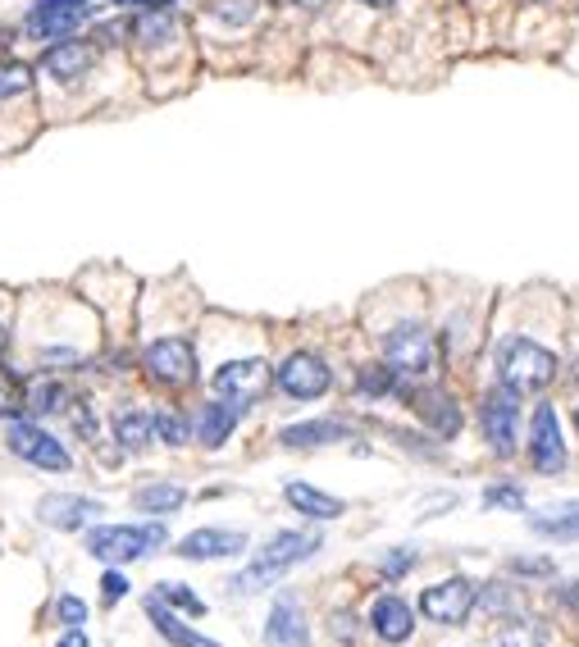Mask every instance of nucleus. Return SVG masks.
<instances>
[{"instance_id": "nucleus-1", "label": "nucleus", "mask_w": 579, "mask_h": 647, "mask_svg": "<svg viewBox=\"0 0 579 647\" xmlns=\"http://www.w3.org/2000/svg\"><path fill=\"white\" fill-rule=\"evenodd\" d=\"M319 552V538L315 534H297V529H288V534H274L265 548L251 556V565L242 575H233V592H261L265 584H274L279 575H288L292 565H301V561H311Z\"/></svg>"}, {"instance_id": "nucleus-2", "label": "nucleus", "mask_w": 579, "mask_h": 647, "mask_svg": "<svg viewBox=\"0 0 579 647\" xmlns=\"http://www.w3.org/2000/svg\"><path fill=\"white\" fill-rule=\"evenodd\" d=\"M169 542V529L156 520V525H96L87 534V552L96 561H110V565H123V561H142L156 548Z\"/></svg>"}, {"instance_id": "nucleus-3", "label": "nucleus", "mask_w": 579, "mask_h": 647, "mask_svg": "<svg viewBox=\"0 0 579 647\" xmlns=\"http://www.w3.org/2000/svg\"><path fill=\"white\" fill-rule=\"evenodd\" d=\"M497 374L511 393H543V387L557 379V356L547 347H539L534 338H511L497 356Z\"/></svg>"}, {"instance_id": "nucleus-4", "label": "nucleus", "mask_w": 579, "mask_h": 647, "mask_svg": "<svg viewBox=\"0 0 579 647\" xmlns=\"http://www.w3.org/2000/svg\"><path fill=\"white\" fill-rule=\"evenodd\" d=\"M384 360L388 370L401 379H424L434 370V338L424 324H397L393 333H384Z\"/></svg>"}, {"instance_id": "nucleus-5", "label": "nucleus", "mask_w": 579, "mask_h": 647, "mask_svg": "<svg viewBox=\"0 0 579 647\" xmlns=\"http://www.w3.org/2000/svg\"><path fill=\"white\" fill-rule=\"evenodd\" d=\"M480 424H484V443L497 456H511L516 452V438H520V393H511L507 383L493 387L480 406Z\"/></svg>"}, {"instance_id": "nucleus-6", "label": "nucleus", "mask_w": 579, "mask_h": 647, "mask_svg": "<svg viewBox=\"0 0 579 647\" xmlns=\"http://www.w3.org/2000/svg\"><path fill=\"white\" fill-rule=\"evenodd\" d=\"M5 443H10V452L19 460H28V465H37V470H50V475H64L73 465V456L64 452L60 438H50L41 424H28V420H14L10 433H5Z\"/></svg>"}, {"instance_id": "nucleus-7", "label": "nucleus", "mask_w": 579, "mask_h": 647, "mask_svg": "<svg viewBox=\"0 0 579 647\" xmlns=\"http://www.w3.org/2000/svg\"><path fill=\"white\" fill-rule=\"evenodd\" d=\"M92 19V5L87 0H37L23 19V33L37 37V41H64L79 33V23Z\"/></svg>"}, {"instance_id": "nucleus-8", "label": "nucleus", "mask_w": 579, "mask_h": 647, "mask_svg": "<svg viewBox=\"0 0 579 647\" xmlns=\"http://www.w3.org/2000/svg\"><path fill=\"white\" fill-rule=\"evenodd\" d=\"M142 366L146 374L156 379L160 387H188L196 383V351L188 338H160V343H150L146 356H142Z\"/></svg>"}, {"instance_id": "nucleus-9", "label": "nucleus", "mask_w": 579, "mask_h": 647, "mask_svg": "<svg viewBox=\"0 0 579 647\" xmlns=\"http://www.w3.org/2000/svg\"><path fill=\"white\" fill-rule=\"evenodd\" d=\"M274 383V370L265 366V360H229V366H219L210 387L224 397V402H233V406H251L256 397H265V387Z\"/></svg>"}, {"instance_id": "nucleus-10", "label": "nucleus", "mask_w": 579, "mask_h": 647, "mask_svg": "<svg viewBox=\"0 0 579 647\" xmlns=\"http://www.w3.org/2000/svg\"><path fill=\"white\" fill-rule=\"evenodd\" d=\"M274 379H279V387L288 397H297V402H315V397H324L334 387V370L324 366L315 351H292L284 366L274 370Z\"/></svg>"}, {"instance_id": "nucleus-11", "label": "nucleus", "mask_w": 579, "mask_h": 647, "mask_svg": "<svg viewBox=\"0 0 579 647\" xmlns=\"http://www.w3.org/2000/svg\"><path fill=\"white\" fill-rule=\"evenodd\" d=\"M530 460L543 475H562L566 470V438H562V420L557 406H539L534 424H530Z\"/></svg>"}, {"instance_id": "nucleus-12", "label": "nucleus", "mask_w": 579, "mask_h": 647, "mask_svg": "<svg viewBox=\"0 0 579 647\" xmlns=\"http://www.w3.org/2000/svg\"><path fill=\"white\" fill-rule=\"evenodd\" d=\"M474 607V584L470 579H447L438 588H430L420 598V611L424 620H434V625H461Z\"/></svg>"}, {"instance_id": "nucleus-13", "label": "nucleus", "mask_w": 579, "mask_h": 647, "mask_svg": "<svg viewBox=\"0 0 579 647\" xmlns=\"http://www.w3.org/2000/svg\"><path fill=\"white\" fill-rule=\"evenodd\" d=\"M96 64V46L92 41H79V37H64V41H50L46 56H41V69L56 77V83H79L87 77Z\"/></svg>"}, {"instance_id": "nucleus-14", "label": "nucleus", "mask_w": 579, "mask_h": 647, "mask_svg": "<svg viewBox=\"0 0 579 647\" xmlns=\"http://www.w3.org/2000/svg\"><path fill=\"white\" fill-rule=\"evenodd\" d=\"M92 515H100V502L79 498V493H50V498L37 502V520L50 525V529H64V534L83 529Z\"/></svg>"}, {"instance_id": "nucleus-15", "label": "nucleus", "mask_w": 579, "mask_h": 647, "mask_svg": "<svg viewBox=\"0 0 579 647\" xmlns=\"http://www.w3.org/2000/svg\"><path fill=\"white\" fill-rule=\"evenodd\" d=\"M242 552H246L242 529H196L179 542L183 561H224V556H242Z\"/></svg>"}, {"instance_id": "nucleus-16", "label": "nucleus", "mask_w": 579, "mask_h": 647, "mask_svg": "<svg viewBox=\"0 0 579 647\" xmlns=\"http://www.w3.org/2000/svg\"><path fill=\"white\" fill-rule=\"evenodd\" d=\"M265 643H269V647H306V643H311V630H306V620H301L297 598H279V602H274Z\"/></svg>"}, {"instance_id": "nucleus-17", "label": "nucleus", "mask_w": 579, "mask_h": 647, "mask_svg": "<svg viewBox=\"0 0 579 647\" xmlns=\"http://www.w3.org/2000/svg\"><path fill=\"white\" fill-rule=\"evenodd\" d=\"M242 420V406L233 402H210V406H201V416H196V438H201V447H224L229 443V433L238 429Z\"/></svg>"}, {"instance_id": "nucleus-18", "label": "nucleus", "mask_w": 579, "mask_h": 647, "mask_svg": "<svg viewBox=\"0 0 579 647\" xmlns=\"http://www.w3.org/2000/svg\"><path fill=\"white\" fill-rule=\"evenodd\" d=\"M370 625H374V634H379L384 643H407L411 630H415V615H411V607L401 598H379V602H374V611H370Z\"/></svg>"}, {"instance_id": "nucleus-19", "label": "nucleus", "mask_w": 579, "mask_h": 647, "mask_svg": "<svg viewBox=\"0 0 579 647\" xmlns=\"http://www.w3.org/2000/svg\"><path fill=\"white\" fill-rule=\"evenodd\" d=\"M146 615H150V625H156V634L165 638V643H173V647H219V643H210L206 634H196V630H188L179 615H173L160 598H146Z\"/></svg>"}, {"instance_id": "nucleus-20", "label": "nucleus", "mask_w": 579, "mask_h": 647, "mask_svg": "<svg viewBox=\"0 0 579 647\" xmlns=\"http://www.w3.org/2000/svg\"><path fill=\"white\" fill-rule=\"evenodd\" d=\"M415 416L424 424H434L443 438H451L461 429V410L451 406V397L443 393V387H424V393H415Z\"/></svg>"}, {"instance_id": "nucleus-21", "label": "nucleus", "mask_w": 579, "mask_h": 647, "mask_svg": "<svg viewBox=\"0 0 579 647\" xmlns=\"http://www.w3.org/2000/svg\"><path fill=\"white\" fill-rule=\"evenodd\" d=\"M351 429L342 424V420H306V424H288L284 433H279V443L284 447H324V443H342Z\"/></svg>"}, {"instance_id": "nucleus-22", "label": "nucleus", "mask_w": 579, "mask_h": 647, "mask_svg": "<svg viewBox=\"0 0 579 647\" xmlns=\"http://www.w3.org/2000/svg\"><path fill=\"white\" fill-rule=\"evenodd\" d=\"M530 529L539 538H552V542H575L579 538V502H562L552 511L530 515Z\"/></svg>"}, {"instance_id": "nucleus-23", "label": "nucleus", "mask_w": 579, "mask_h": 647, "mask_svg": "<svg viewBox=\"0 0 579 647\" xmlns=\"http://www.w3.org/2000/svg\"><path fill=\"white\" fill-rule=\"evenodd\" d=\"M114 438L129 452L150 447V443H156V416H150V410H137V406L119 410V416H114Z\"/></svg>"}, {"instance_id": "nucleus-24", "label": "nucleus", "mask_w": 579, "mask_h": 647, "mask_svg": "<svg viewBox=\"0 0 579 647\" xmlns=\"http://www.w3.org/2000/svg\"><path fill=\"white\" fill-rule=\"evenodd\" d=\"M284 498H288V506H297L301 515H315V520H338V515L347 511L338 498L319 493V488H311V483H288Z\"/></svg>"}, {"instance_id": "nucleus-25", "label": "nucleus", "mask_w": 579, "mask_h": 647, "mask_svg": "<svg viewBox=\"0 0 579 647\" xmlns=\"http://www.w3.org/2000/svg\"><path fill=\"white\" fill-rule=\"evenodd\" d=\"M183 502H188V493L179 483H146V488H137V493H133V506L146 511V515H169V511H179Z\"/></svg>"}, {"instance_id": "nucleus-26", "label": "nucleus", "mask_w": 579, "mask_h": 647, "mask_svg": "<svg viewBox=\"0 0 579 647\" xmlns=\"http://www.w3.org/2000/svg\"><path fill=\"white\" fill-rule=\"evenodd\" d=\"M64 402H69V393L56 383V379H37L33 387H28V397H23V406L28 410H37V416H50V410H64Z\"/></svg>"}, {"instance_id": "nucleus-27", "label": "nucleus", "mask_w": 579, "mask_h": 647, "mask_svg": "<svg viewBox=\"0 0 579 647\" xmlns=\"http://www.w3.org/2000/svg\"><path fill=\"white\" fill-rule=\"evenodd\" d=\"M133 37L146 46H160L165 37H173V19L169 10H142V19L133 23Z\"/></svg>"}, {"instance_id": "nucleus-28", "label": "nucleus", "mask_w": 579, "mask_h": 647, "mask_svg": "<svg viewBox=\"0 0 579 647\" xmlns=\"http://www.w3.org/2000/svg\"><path fill=\"white\" fill-rule=\"evenodd\" d=\"M261 10V0H210V19L229 23V28H242V23H251Z\"/></svg>"}, {"instance_id": "nucleus-29", "label": "nucleus", "mask_w": 579, "mask_h": 647, "mask_svg": "<svg viewBox=\"0 0 579 647\" xmlns=\"http://www.w3.org/2000/svg\"><path fill=\"white\" fill-rule=\"evenodd\" d=\"M33 87V69L23 64V60H5L0 64V100H10V96H23Z\"/></svg>"}, {"instance_id": "nucleus-30", "label": "nucleus", "mask_w": 579, "mask_h": 647, "mask_svg": "<svg viewBox=\"0 0 579 647\" xmlns=\"http://www.w3.org/2000/svg\"><path fill=\"white\" fill-rule=\"evenodd\" d=\"M497 647H543V634L530 625V620H507V625L497 630Z\"/></svg>"}, {"instance_id": "nucleus-31", "label": "nucleus", "mask_w": 579, "mask_h": 647, "mask_svg": "<svg viewBox=\"0 0 579 647\" xmlns=\"http://www.w3.org/2000/svg\"><path fill=\"white\" fill-rule=\"evenodd\" d=\"M156 598L169 602V607H179V611H188V615H206V602H201L188 584H160Z\"/></svg>"}, {"instance_id": "nucleus-32", "label": "nucleus", "mask_w": 579, "mask_h": 647, "mask_svg": "<svg viewBox=\"0 0 579 647\" xmlns=\"http://www.w3.org/2000/svg\"><path fill=\"white\" fill-rule=\"evenodd\" d=\"M156 433H160V443L183 447L188 443V420L179 416V410H156Z\"/></svg>"}, {"instance_id": "nucleus-33", "label": "nucleus", "mask_w": 579, "mask_h": 647, "mask_svg": "<svg viewBox=\"0 0 579 647\" xmlns=\"http://www.w3.org/2000/svg\"><path fill=\"white\" fill-rule=\"evenodd\" d=\"M361 387H365V393H374V397H388V393H397V374H388L384 366H365L361 370Z\"/></svg>"}, {"instance_id": "nucleus-34", "label": "nucleus", "mask_w": 579, "mask_h": 647, "mask_svg": "<svg viewBox=\"0 0 579 647\" xmlns=\"http://www.w3.org/2000/svg\"><path fill=\"white\" fill-rule=\"evenodd\" d=\"M484 506H507V511H524V488L520 483H497L484 493Z\"/></svg>"}, {"instance_id": "nucleus-35", "label": "nucleus", "mask_w": 579, "mask_h": 647, "mask_svg": "<svg viewBox=\"0 0 579 647\" xmlns=\"http://www.w3.org/2000/svg\"><path fill=\"white\" fill-rule=\"evenodd\" d=\"M56 615L64 620V625H69V630H79V625H83V620H87V607H83L79 598H73V592H64V598L56 602Z\"/></svg>"}, {"instance_id": "nucleus-36", "label": "nucleus", "mask_w": 579, "mask_h": 647, "mask_svg": "<svg viewBox=\"0 0 579 647\" xmlns=\"http://www.w3.org/2000/svg\"><path fill=\"white\" fill-rule=\"evenodd\" d=\"M357 625H361V620H357V615H347V611H338V615H334V638H338V643H357V634H361Z\"/></svg>"}, {"instance_id": "nucleus-37", "label": "nucleus", "mask_w": 579, "mask_h": 647, "mask_svg": "<svg viewBox=\"0 0 579 647\" xmlns=\"http://www.w3.org/2000/svg\"><path fill=\"white\" fill-rule=\"evenodd\" d=\"M100 588H106V602H119L123 592H129V579H123L119 571H106V579H100Z\"/></svg>"}, {"instance_id": "nucleus-38", "label": "nucleus", "mask_w": 579, "mask_h": 647, "mask_svg": "<svg viewBox=\"0 0 579 647\" xmlns=\"http://www.w3.org/2000/svg\"><path fill=\"white\" fill-rule=\"evenodd\" d=\"M411 561H415L411 552H397V556H388V561H384V575H388V579H401V575L411 571Z\"/></svg>"}, {"instance_id": "nucleus-39", "label": "nucleus", "mask_w": 579, "mask_h": 647, "mask_svg": "<svg viewBox=\"0 0 579 647\" xmlns=\"http://www.w3.org/2000/svg\"><path fill=\"white\" fill-rule=\"evenodd\" d=\"M19 410H23V397L14 393V387L0 383V416H19Z\"/></svg>"}, {"instance_id": "nucleus-40", "label": "nucleus", "mask_w": 579, "mask_h": 647, "mask_svg": "<svg viewBox=\"0 0 579 647\" xmlns=\"http://www.w3.org/2000/svg\"><path fill=\"white\" fill-rule=\"evenodd\" d=\"M511 571H520V575H552V561H511Z\"/></svg>"}, {"instance_id": "nucleus-41", "label": "nucleus", "mask_w": 579, "mask_h": 647, "mask_svg": "<svg viewBox=\"0 0 579 647\" xmlns=\"http://www.w3.org/2000/svg\"><path fill=\"white\" fill-rule=\"evenodd\" d=\"M60 647H87V634H83V630H69V634L60 638Z\"/></svg>"}, {"instance_id": "nucleus-42", "label": "nucleus", "mask_w": 579, "mask_h": 647, "mask_svg": "<svg viewBox=\"0 0 579 647\" xmlns=\"http://www.w3.org/2000/svg\"><path fill=\"white\" fill-rule=\"evenodd\" d=\"M361 5H374V10H388V5H397V0H361Z\"/></svg>"}, {"instance_id": "nucleus-43", "label": "nucleus", "mask_w": 579, "mask_h": 647, "mask_svg": "<svg viewBox=\"0 0 579 647\" xmlns=\"http://www.w3.org/2000/svg\"><path fill=\"white\" fill-rule=\"evenodd\" d=\"M0 351H5V328H0Z\"/></svg>"}, {"instance_id": "nucleus-44", "label": "nucleus", "mask_w": 579, "mask_h": 647, "mask_svg": "<svg viewBox=\"0 0 579 647\" xmlns=\"http://www.w3.org/2000/svg\"><path fill=\"white\" fill-rule=\"evenodd\" d=\"M570 370H575V379H579V356H575V366H570Z\"/></svg>"}, {"instance_id": "nucleus-45", "label": "nucleus", "mask_w": 579, "mask_h": 647, "mask_svg": "<svg viewBox=\"0 0 579 647\" xmlns=\"http://www.w3.org/2000/svg\"><path fill=\"white\" fill-rule=\"evenodd\" d=\"M575 429H579V406H575Z\"/></svg>"}, {"instance_id": "nucleus-46", "label": "nucleus", "mask_w": 579, "mask_h": 647, "mask_svg": "<svg viewBox=\"0 0 579 647\" xmlns=\"http://www.w3.org/2000/svg\"><path fill=\"white\" fill-rule=\"evenodd\" d=\"M534 5H539V0H534Z\"/></svg>"}]
</instances>
